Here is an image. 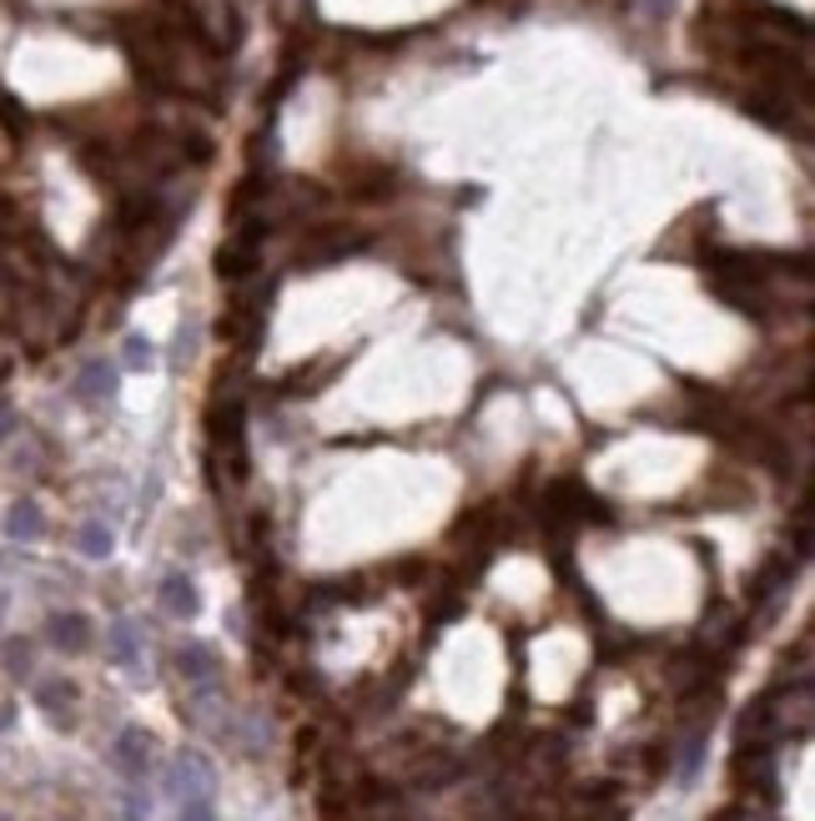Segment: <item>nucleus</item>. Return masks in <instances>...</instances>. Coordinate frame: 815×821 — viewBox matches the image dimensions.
<instances>
[{"label": "nucleus", "mask_w": 815, "mask_h": 821, "mask_svg": "<svg viewBox=\"0 0 815 821\" xmlns=\"http://www.w3.org/2000/svg\"><path fill=\"white\" fill-rule=\"evenodd\" d=\"M262 242H267V217H252V222H242L232 238L222 242V252H217V273H222L227 283H242V277H252V273H257V262H262Z\"/></svg>", "instance_id": "obj_1"}, {"label": "nucleus", "mask_w": 815, "mask_h": 821, "mask_svg": "<svg viewBox=\"0 0 815 821\" xmlns=\"http://www.w3.org/2000/svg\"><path fill=\"white\" fill-rule=\"evenodd\" d=\"M166 791H172L177 801H212L217 771L207 766V756H197V751H181L177 762H172V776H166Z\"/></svg>", "instance_id": "obj_2"}, {"label": "nucleus", "mask_w": 815, "mask_h": 821, "mask_svg": "<svg viewBox=\"0 0 815 821\" xmlns=\"http://www.w3.org/2000/svg\"><path fill=\"white\" fill-rule=\"evenodd\" d=\"M152 751H156V741L146 736L142 726H126L117 736V746H111V766H117L126 781H146V771H152Z\"/></svg>", "instance_id": "obj_3"}, {"label": "nucleus", "mask_w": 815, "mask_h": 821, "mask_svg": "<svg viewBox=\"0 0 815 821\" xmlns=\"http://www.w3.org/2000/svg\"><path fill=\"white\" fill-rule=\"evenodd\" d=\"M46 641L66 655H81L86 645H91V620L76 615V610H56V615L46 620Z\"/></svg>", "instance_id": "obj_4"}, {"label": "nucleus", "mask_w": 815, "mask_h": 821, "mask_svg": "<svg viewBox=\"0 0 815 821\" xmlns=\"http://www.w3.org/2000/svg\"><path fill=\"white\" fill-rule=\"evenodd\" d=\"M36 705L56 721L60 731H71L76 726V686L71 680H41L36 686Z\"/></svg>", "instance_id": "obj_5"}, {"label": "nucleus", "mask_w": 815, "mask_h": 821, "mask_svg": "<svg viewBox=\"0 0 815 821\" xmlns=\"http://www.w3.org/2000/svg\"><path fill=\"white\" fill-rule=\"evenodd\" d=\"M177 670L191 680V686H212L217 670H222V660H217L212 645H201V641H187L177 650Z\"/></svg>", "instance_id": "obj_6"}, {"label": "nucleus", "mask_w": 815, "mask_h": 821, "mask_svg": "<svg viewBox=\"0 0 815 821\" xmlns=\"http://www.w3.org/2000/svg\"><path fill=\"white\" fill-rule=\"evenodd\" d=\"M111 393H117V369H111L107 358H91L81 369V379H76V398L81 404H107Z\"/></svg>", "instance_id": "obj_7"}, {"label": "nucleus", "mask_w": 815, "mask_h": 821, "mask_svg": "<svg viewBox=\"0 0 815 821\" xmlns=\"http://www.w3.org/2000/svg\"><path fill=\"white\" fill-rule=\"evenodd\" d=\"M795 565H801V560H785V555H780V560H770L766 570L756 574V584H750V600L770 610V600H775L780 590H791V580H795Z\"/></svg>", "instance_id": "obj_8"}, {"label": "nucleus", "mask_w": 815, "mask_h": 821, "mask_svg": "<svg viewBox=\"0 0 815 821\" xmlns=\"http://www.w3.org/2000/svg\"><path fill=\"white\" fill-rule=\"evenodd\" d=\"M5 535H11L15 545H31V539L46 535V514H41V504L15 500L11 510H5Z\"/></svg>", "instance_id": "obj_9"}, {"label": "nucleus", "mask_w": 815, "mask_h": 821, "mask_svg": "<svg viewBox=\"0 0 815 821\" xmlns=\"http://www.w3.org/2000/svg\"><path fill=\"white\" fill-rule=\"evenodd\" d=\"M162 610L172 620H191L201 610V600H197V584L187 580V574H166L162 580Z\"/></svg>", "instance_id": "obj_10"}, {"label": "nucleus", "mask_w": 815, "mask_h": 821, "mask_svg": "<svg viewBox=\"0 0 815 821\" xmlns=\"http://www.w3.org/2000/svg\"><path fill=\"white\" fill-rule=\"evenodd\" d=\"M705 741H709V731L695 726L685 736V746L674 751V781H680V786H690L700 776V762H705Z\"/></svg>", "instance_id": "obj_11"}, {"label": "nucleus", "mask_w": 815, "mask_h": 821, "mask_svg": "<svg viewBox=\"0 0 815 821\" xmlns=\"http://www.w3.org/2000/svg\"><path fill=\"white\" fill-rule=\"evenodd\" d=\"M107 650L117 666H136V625H131V620H117V625H111Z\"/></svg>", "instance_id": "obj_12"}, {"label": "nucleus", "mask_w": 815, "mask_h": 821, "mask_svg": "<svg viewBox=\"0 0 815 821\" xmlns=\"http://www.w3.org/2000/svg\"><path fill=\"white\" fill-rule=\"evenodd\" d=\"M76 545H81V555L86 560H107L111 555V529L101 519H91V524H81V535H76Z\"/></svg>", "instance_id": "obj_13"}, {"label": "nucleus", "mask_w": 815, "mask_h": 821, "mask_svg": "<svg viewBox=\"0 0 815 821\" xmlns=\"http://www.w3.org/2000/svg\"><path fill=\"white\" fill-rule=\"evenodd\" d=\"M31 660H36V655H31V641H21V635L5 641V650H0V666H5V676H15V680L31 676Z\"/></svg>", "instance_id": "obj_14"}, {"label": "nucleus", "mask_w": 815, "mask_h": 821, "mask_svg": "<svg viewBox=\"0 0 815 821\" xmlns=\"http://www.w3.org/2000/svg\"><path fill=\"white\" fill-rule=\"evenodd\" d=\"M0 127L11 131V136H21V131H25V111L15 107V101H11L5 91H0Z\"/></svg>", "instance_id": "obj_15"}, {"label": "nucleus", "mask_w": 815, "mask_h": 821, "mask_svg": "<svg viewBox=\"0 0 815 821\" xmlns=\"http://www.w3.org/2000/svg\"><path fill=\"white\" fill-rule=\"evenodd\" d=\"M126 363H131V369H146V363H152V343H146L142 333L126 338Z\"/></svg>", "instance_id": "obj_16"}, {"label": "nucleus", "mask_w": 815, "mask_h": 821, "mask_svg": "<svg viewBox=\"0 0 815 821\" xmlns=\"http://www.w3.org/2000/svg\"><path fill=\"white\" fill-rule=\"evenodd\" d=\"M177 821H217V811H212V801H181Z\"/></svg>", "instance_id": "obj_17"}, {"label": "nucleus", "mask_w": 815, "mask_h": 821, "mask_svg": "<svg viewBox=\"0 0 815 821\" xmlns=\"http://www.w3.org/2000/svg\"><path fill=\"white\" fill-rule=\"evenodd\" d=\"M11 434H15V408L5 404V398H0V444L11 439Z\"/></svg>", "instance_id": "obj_18"}, {"label": "nucleus", "mask_w": 815, "mask_h": 821, "mask_svg": "<svg viewBox=\"0 0 815 821\" xmlns=\"http://www.w3.org/2000/svg\"><path fill=\"white\" fill-rule=\"evenodd\" d=\"M5 726H11V711H5V705H0V731H5Z\"/></svg>", "instance_id": "obj_19"}, {"label": "nucleus", "mask_w": 815, "mask_h": 821, "mask_svg": "<svg viewBox=\"0 0 815 821\" xmlns=\"http://www.w3.org/2000/svg\"><path fill=\"white\" fill-rule=\"evenodd\" d=\"M0 821H5V817H0Z\"/></svg>", "instance_id": "obj_20"}]
</instances>
